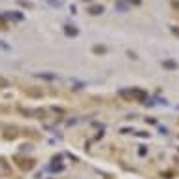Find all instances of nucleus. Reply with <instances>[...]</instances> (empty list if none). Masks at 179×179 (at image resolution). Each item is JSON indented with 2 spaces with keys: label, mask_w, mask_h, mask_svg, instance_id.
<instances>
[{
  "label": "nucleus",
  "mask_w": 179,
  "mask_h": 179,
  "mask_svg": "<svg viewBox=\"0 0 179 179\" xmlns=\"http://www.w3.org/2000/svg\"><path fill=\"white\" fill-rule=\"evenodd\" d=\"M91 11H92V13H94V15H98V13H100V11H102V6H94V8H92Z\"/></svg>",
  "instance_id": "nucleus-1"
},
{
  "label": "nucleus",
  "mask_w": 179,
  "mask_h": 179,
  "mask_svg": "<svg viewBox=\"0 0 179 179\" xmlns=\"http://www.w3.org/2000/svg\"><path fill=\"white\" fill-rule=\"evenodd\" d=\"M164 66H168V68H175L177 64H175V62H171V60H168V62H164Z\"/></svg>",
  "instance_id": "nucleus-2"
}]
</instances>
